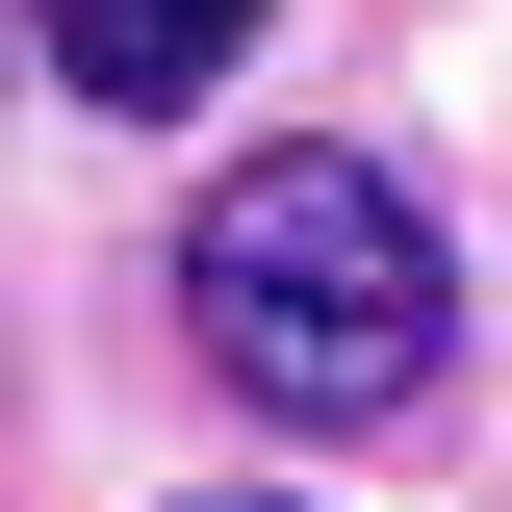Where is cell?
Listing matches in <instances>:
<instances>
[{
    "label": "cell",
    "instance_id": "cell-1",
    "mask_svg": "<svg viewBox=\"0 0 512 512\" xmlns=\"http://www.w3.org/2000/svg\"><path fill=\"white\" fill-rule=\"evenodd\" d=\"M180 308H205V359H231L256 410L359 436V410L436 384L461 282H436V205L384 180V154H231V205L180 231Z\"/></svg>",
    "mask_w": 512,
    "mask_h": 512
},
{
    "label": "cell",
    "instance_id": "cell-2",
    "mask_svg": "<svg viewBox=\"0 0 512 512\" xmlns=\"http://www.w3.org/2000/svg\"><path fill=\"white\" fill-rule=\"evenodd\" d=\"M256 26H282V0H26V52H52L77 103H128V128H154V103H231Z\"/></svg>",
    "mask_w": 512,
    "mask_h": 512
},
{
    "label": "cell",
    "instance_id": "cell-3",
    "mask_svg": "<svg viewBox=\"0 0 512 512\" xmlns=\"http://www.w3.org/2000/svg\"><path fill=\"white\" fill-rule=\"evenodd\" d=\"M180 512H282V487H180Z\"/></svg>",
    "mask_w": 512,
    "mask_h": 512
}]
</instances>
